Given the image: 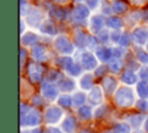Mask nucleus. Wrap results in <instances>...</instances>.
Wrapping results in <instances>:
<instances>
[{
    "label": "nucleus",
    "instance_id": "nucleus-49",
    "mask_svg": "<svg viewBox=\"0 0 148 133\" xmlns=\"http://www.w3.org/2000/svg\"><path fill=\"white\" fill-rule=\"evenodd\" d=\"M27 56H28V53L25 52V50L24 49H21V67H23L24 61L27 59Z\"/></svg>",
    "mask_w": 148,
    "mask_h": 133
},
{
    "label": "nucleus",
    "instance_id": "nucleus-14",
    "mask_svg": "<svg viewBox=\"0 0 148 133\" xmlns=\"http://www.w3.org/2000/svg\"><path fill=\"white\" fill-rule=\"evenodd\" d=\"M50 15L56 17L57 20H60V21H64L66 20L67 17V10L64 8V7H60V6H57V7H52L50 9Z\"/></svg>",
    "mask_w": 148,
    "mask_h": 133
},
{
    "label": "nucleus",
    "instance_id": "nucleus-11",
    "mask_svg": "<svg viewBox=\"0 0 148 133\" xmlns=\"http://www.w3.org/2000/svg\"><path fill=\"white\" fill-rule=\"evenodd\" d=\"M102 87H103V90L105 91V94L111 95V94H113L114 89L117 88V81L112 76H106L102 81Z\"/></svg>",
    "mask_w": 148,
    "mask_h": 133
},
{
    "label": "nucleus",
    "instance_id": "nucleus-28",
    "mask_svg": "<svg viewBox=\"0 0 148 133\" xmlns=\"http://www.w3.org/2000/svg\"><path fill=\"white\" fill-rule=\"evenodd\" d=\"M112 8H113V12H116L117 14H124L128 9L127 5L125 2H123V1H116V2H113Z\"/></svg>",
    "mask_w": 148,
    "mask_h": 133
},
{
    "label": "nucleus",
    "instance_id": "nucleus-60",
    "mask_svg": "<svg viewBox=\"0 0 148 133\" xmlns=\"http://www.w3.org/2000/svg\"><path fill=\"white\" fill-rule=\"evenodd\" d=\"M22 133H29V132H28V131H27V132H25V131H23V132H22Z\"/></svg>",
    "mask_w": 148,
    "mask_h": 133
},
{
    "label": "nucleus",
    "instance_id": "nucleus-5",
    "mask_svg": "<svg viewBox=\"0 0 148 133\" xmlns=\"http://www.w3.org/2000/svg\"><path fill=\"white\" fill-rule=\"evenodd\" d=\"M29 71V79L32 82H39L42 80V75H43V66L36 62H31L28 67Z\"/></svg>",
    "mask_w": 148,
    "mask_h": 133
},
{
    "label": "nucleus",
    "instance_id": "nucleus-19",
    "mask_svg": "<svg viewBox=\"0 0 148 133\" xmlns=\"http://www.w3.org/2000/svg\"><path fill=\"white\" fill-rule=\"evenodd\" d=\"M32 57L37 60V61H40V60H44L45 59V47L40 44H37L32 47Z\"/></svg>",
    "mask_w": 148,
    "mask_h": 133
},
{
    "label": "nucleus",
    "instance_id": "nucleus-51",
    "mask_svg": "<svg viewBox=\"0 0 148 133\" xmlns=\"http://www.w3.org/2000/svg\"><path fill=\"white\" fill-rule=\"evenodd\" d=\"M34 103L39 105V104H42V103H43V101H42V98H40L39 96H38V97H37V96H35V97H34Z\"/></svg>",
    "mask_w": 148,
    "mask_h": 133
},
{
    "label": "nucleus",
    "instance_id": "nucleus-6",
    "mask_svg": "<svg viewBox=\"0 0 148 133\" xmlns=\"http://www.w3.org/2000/svg\"><path fill=\"white\" fill-rule=\"evenodd\" d=\"M133 40L138 45H143L148 40V28L147 27H138L133 31Z\"/></svg>",
    "mask_w": 148,
    "mask_h": 133
},
{
    "label": "nucleus",
    "instance_id": "nucleus-17",
    "mask_svg": "<svg viewBox=\"0 0 148 133\" xmlns=\"http://www.w3.org/2000/svg\"><path fill=\"white\" fill-rule=\"evenodd\" d=\"M87 43H88V37H87V35L83 32V31H81V30H77L76 32H75V35H74V44L77 46V47H84L86 45H87Z\"/></svg>",
    "mask_w": 148,
    "mask_h": 133
},
{
    "label": "nucleus",
    "instance_id": "nucleus-56",
    "mask_svg": "<svg viewBox=\"0 0 148 133\" xmlns=\"http://www.w3.org/2000/svg\"><path fill=\"white\" fill-rule=\"evenodd\" d=\"M146 131H148V118H147V120H146Z\"/></svg>",
    "mask_w": 148,
    "mask_h": 133
},
{
    "label": "nucleus",
    "instance_id": "nucleus-58",
    "mask_svg": "<svg viewBox=\"0 0 148 133\" xmlns=\"http://www.w3.org/2000/svg\"><path fill=\"white\" fill-rule=\"evenodd\" d=\"M75 1H77V2H82V1H86V0H75Z\"/></svg>",
    "mask_w": 148,
    "mask_h": 133
},
{
    "label": "nucleus",
    "instance_id": "nucleus-27",
    "mask_svg": "<svg viewBox=\"0 0 148 133\" xmlns=\"http://www.w3.org/2000/svg\"><path fill=\"white\" fill-rule=\"evenodd\" d=\"M40 31L43 34H47V35H54L56 31V27L51 21H46L40 25Z\"/></svg>",
    "mask_w": 148,
    "mask_h": 133
},
{
    "label": "nucleus",
    "instance_id": "nucleus-1",
    "mask_svg": "<svg viewBox=\"0 0 148 133\" xmlns=\"http://www.w3.org/2000/svg\"><path fill=\"white\" fill-rule=\"evenodd\" d=\"M114 102L118 106H121V108H128L133 104L134 102V96H133V93L130 88H126V87H123V88H119L116 93V96H114Z\"/></svg>",
    "mask_w": 148,
    "mask_h": 133
},
{
    "label": "nucleus",
    "instance_id": "nucleus-31",
    "mask_svg": "<svg viewBox=\"0 0 148 133\" xmlns=\"http://www.w3.org/2000/svg\"><path fill=\"white\" fill-rule=\"evenodd\" d=\"M142 120H143V116H142V114H134V116H132L131 118H128L130 125L133 126V127H135V128L141 125Z\"/></svg>",
    "mask_w": 148,
    "mask_h": 133
},
{
    "label": "nucleus",
    "instance_id": "nucleus-36",
    "mask_svg": "<svg viewBox=\"0 0 148 133\" xmlns=\"http://www.w3.org/2000/svg\"><path fill=\"white\" fill-rule=\"evenodd\" d=\"M110 38H111V37H110V34H109V31H108V30H101V31H98L97 39H98V42H99V43L105 44Z\"/></svg>",
    "mask_w": 148,
    "mask_h": 133
},
{
    "label": "nucleus",
    "instance_id": "nucleus-20",
    "mask_svg": "<svg viewBox=\"0 0 148 133\" xmlns=\"http://www.w3.org/2000/svg\"><path fill=\"white\" fill-rule=\"evenodd\" d=\"M75 126H76V121L75 118L73 117H67L62 123V130L65 131V133H73Z\"/></svg>",
    "mask_w": 148,
    "mask_h": 133
},
{
    "label": "nucleus",
    "instance_id": "nucleus-8",
    "mask_svg": "<svg viewBox=\"0 0 148 133\" xmlns=\"http://www.w3.org/2000/svg\"><path fill=\"white\" fill-rule=\"evenodd\" d=\"M42 93L44 95L45 98L50 99V101H53L56 99V97L58 96V89L56 86H53L50 81L49 82H44L42 84Z\"/></svg>",
    "mask_w": 148,
    "mask_h": 133
},
{
    "label": "nucleus",
    "instance_id": "nucleus-57",
    "mask_svg": "<svg viewBox=\"0 0 148 133\" xmlns=\"http://www.w3.org/2000/svg\"><path fill=\"white\" fill-rule=\"evenodd\" d=\"M146 0H138V2H140V3H143Z\"/></svg>",
    "mask_w": 148,
    "mask_h": 133
},
{
    "label": "nucleus",
    "instance_id": "nucleus-16",
    "mask_svg": "<svg viewBox=\"0 0 148 133\" xmlns=\"http://www.w3.org/2000/svg\"><path fill=\"white\" fill-rule=\"evenodd\" d=\"M96 56H97V58H98L101 61H103V62L110 61V59H111V57H112V51H111V49H108V47H105V46H102V47H98V49H97Z\"/></svg>",
    "mask_w": 148,
    "mask_h": 133
},
{
    "label": "nucleus",
    "instance_id": "nucleus-34",
    "mask_svg": "<svg viewBox=\"0 0 148 133\" xmlns=\"http://www.w3.org/2000/svg\"><path fill=\"white\" fill-rule=\"evenodd\" d=\"M82 65H80V64H77V62H74L71 67H69V69H68V72H69V74L72 75V76H77V75H80L81 74V72H82Z\"/></svg>",
    "mask_w": 148,
    "mask_h": 133
},
{
    "label": "nucleus",
    "instance_id": "nucleus-29",
    "mask_svg": "<svg viewBox=\"0 0 148 133\" xmlns=\"http://www.w3.org/2000/svg\"><path fill=\"white\" fill-rule=\"evenodd\" d=\"M79 116L81 117V119L83 120H89L92 117V112L91 109L89 106H81L79 109Z\"/></svg>",
    "mask_w": 148,
    "mask_h": 133
},
{
    "label": "nucleus",
    "instance_id": "nucleus-30",
    "mask_svg": "<svg viewBox=\"0 0 148 133\" xmlns=\"http://www.w3.org/2000/svg\"><path fill=\"white\" fill-rule=\"evenodd\" d=\"M58 103H59V105H61L62 108L67 109V108H69V106L72 105L73 99H72V97H71L69 95H62V96L59 97Z\"/></svg>",
    "mask_w": 148,
    "mask_h": 133
},
{
    "label": "nucleus",
    "instance_id": "nucleus-39",
    "mask_svg": "<svg viewBox=\"0 0 148 133\" xmlns=\"http://www.w3.org/2000/svg\"><path fill=\"white\" fill-rule=\"evenodd\" d=\"M138 60L142 64H148V52L139 51L138 52Z\"/></svg>",
    "mask_w": 148,
    "mask_h": 133
},
{
    "label": "nucleus",
    "instance_id": "nucleus-9",
    "mask_svg": "<svg viewBox=\"0 0 148 133\" xmlns=\"http://www.w3.org/2000/svg\"><path fill=\"white\" fill-rule=\"evenodd\" d=\"M43 19V14L39 9H31L30 13L27 15V22L31 27H39Z\"/></svg>",
    "mask_w": 148,
    "mask_h": 133
},
{
    "label": "nucleus",
    "instance_id": "nucleus-41",
    "mask_svg": "<svg viewBox=\"0 0 148 133\" xmlns=\"http://www.w3.org/2000/svg\"><path fill=\"white\" fill-rule=\"evenodd\" d=\"M136 106H138L141 111H146V110H148V102H147L145 98H141V99H139V101L136 102Z\"/></svg>",
    "mask_w": 148,
    "mask_h": 133
},
{
    "label": "nucleus",
    "instance_id": "nucleus-23",
    "mask_svg": "<svg viewBox=\"0 0 148 133\" xmlns=\"http://www.w3.org/2000/svg\"><path fill=\"white\" fill-rule=\"evenodd\" d=\"M106 25L112 29H119L123 27V20L117 16H110L106 19Z\"/></svg>",
    "mask_w": 148,
    "mask_h": 133
},
{
    "label": "nucleus",
    "instance_id": "nucleus-7",
    "mask_svg": "<svg viewBox=\"0 0 148 133\" xmlns=\"http://www.w3.org/2000/svg\"><path fill=\"white\" fill-rule=\"evenodd\" d=\"M81 65H82L83 69L90 71V69H92V68L96 67L97 60H96V58L92 56V53H90V52H84V53H82V56H81Z\"/></svg>",
    "mask_w": 148,
    "mask_h": 133
},
{
    "label": "nucleus",
    "instance_id": "nucleus-46",
    "mask_svg": "<svg viewBox=\"0 0 148 133\" xmlns=\"http://www.w3.org/2000/svg\"><path fill=\"white\" fill-rule=\"evenodd\" d=\"M111 51H112V56L114 58H120L124 54V50L120 47H113V49H111Z\"/></svg>",
    "mask_w": 148,
    "mask_h": 133
},
{
    "label": "nucleus",
    "instance_id": "nucleus-37",
    "mask_svg": "<svg viewBox=\"0 0 148 133\" xmlns=\"http://www.w3.org/2000/svg\"><path fill=\"white\" fill-rule=\"evenodd\" d=\"M61 77H62V76H61L60 72H58V71H56V69L50 71L49 74H47V80H49L50 82H52V81H59Z\"/></svg>",
    "mask_w": 148,
    "mask_h": 133
},
{
    "label": "nucleus",
    "instance_id": "nucleus-25",
    "mask_svg": "<svg viewBox=\"0 0 148 133\" xmlns=\"http://www.w3.org/2000/svg\"><path fill=\"white\" fill-rule=\"evenodd\" d=\"M138 94L141 98H147L148 97V82L147 81H140L136 86Z\"/></svg>",
    "mask_w": 148,
    "mask_h": 133
},
{
    "label": "nucleus",
    "instance_id": "nucleus-42",
    "mask_svg": "<svg viewBox=\"0 0 148 133\" xmlns=\"http://www.w3.org/2000/svg\"><path fill=\"white\" fill-rule=\"evenodd\" d=\"M139 77L143 81L148 80V67H141L139 71Z\"/></svg>",
    "mask_w": 148,
    "mask_h": 133
},
{
    "label": "nucleus",
    "instance_id": "nucleus-38",
    "mask_svg": "<svg viewBox=\"0 0 148 133\" xmlns=\"http://www.w3.org/2000/svg\"><path fill=\"white\" fill-rule=\"evenodd\" d=\"M87 45H88V47H89L90 50H95V49H97L98 39H97L96 37H94V36H89V37H88V43H87Z\"/></svg>",
    "mask_w": 148,
    "mask_h": 133
},
{
    "label": "nucleus",
    "instance_id": "nucleus-4",
    "mask_svg": "<svg viewBox=\"0 0 148 133\" xmlns=\"http://www.w3.org/2000/svg\"><path fill=\"white\" fill-rule=\"evenodd\" d=\"M61 116H62V111H61V109H59L57 106H50V108H47L46 111H45V114H44L45 121L49 123V124L58 123L60 120Z\"/></svg>",
    "mask_w": 148,
    "mask_h": 133
},
{
    "label": "nucleus",
    "instance_id": "nucleus-62",
    "mask_svg": "<svg viewBox=\"0 0 148 133\" xmlns=\"http://www.w3.org/2000/svg\"><path fill=\"white\" fill-rule=\"evenodd\" d=\"M132 1H134V2H135V1H136V0H132Z\"/></svg>",
    "mask_w": 148,
    "mask_h": 133
},
{
    "label": "nucleus",
    "instance_id": "nucleus-52",
    "mask_svg": "<svg viewBox=\"0 0 148 133\" xmlns=\"http://www.w3.org/2000/svg\"><path fill=\"white\" fill-rule=\"evenodd\" d=\"M142 19H143L146 22H148V9H146V10L142 12Z\"/></svg>",
    "mask_w": 148,
    "mask_h": 133
},
{
    "label": "nucleus",
    "instance_id": "nucleus-40",
    "mask_svg": "<svg viewBox=\"0 0 148 133\" xmlns=\"http://www.w3.org/2000/svg\"><path fill=\"white\" fill-rule=\"evenodd\" d=\"M106 112H108V106L103 105V106H101V108H98V109L96 110V112H95V117H96L97 119H98V118H102V117L105 116Z\"/></svg>",
    "mask_w": 148,
    "mask_h": 133
},
{
    "label": "nucleus",
    "instance_id": "nucleus-10",
    "mask_svg": "<svg viewBox=\"0 0 148 133\" xmlns=\"http://www.w3.org/2000/svg\"><path fill=\"white\" fill-rule=\"evenodd\" d=\"M89 15V9L87 6H84L83 3H77L73 10V17L79 21V22H82L87 16Z\"/></svg>",
    "mask_w": 148,
    "mask_h": 133
},
{
    "label": "nucleus",
    "instance_id": "nucleus-24",
    "mask_svg": "<svg viewBox=\"0 0 148 133\" xmlns=\"http://www.w3.org/2000/svg\"><path fill=\"white\" fill-rule=\"evenodd\" d=\"M57 65L60 66L62 69L68 71L69 67L73 65V60L71 57H59L57 58Z\"/></svg>",
    "mask_w": 148,
    "mask_h": 133
},
{
    "label": "nucleus",
    "instance_id": "nucleus-61",
    "mask_svg": "<svg viewBox=\"0 0 148 133\" xmlns=\"http://www.w3.org/2000/svg\"><path fill=\"white\" fill-rule=\"evenodd\" d=\"M147 50H148V43H147Z\"/></svg>",
    "mask_w": 148,
    "mask_h": 133
},
{
    "label": "nucleus",
    "instance_id": "nucleus-2",
    "mask_svg": "<svg viewBox=\"0 0 148 133\" xmlns=\"http://www.w3.org/2000/svg\"><path fill=\"white\" fill-rule=\"evenodd\" d=\"M40 123V113L37 109H32L25 114L21 116V126H36Z\"/></svg>",
    "mask_w": 148,
    "mask_h": 133
},
{
    "label": "nucleus",
    "instance_id": "nucleus-44",
    "mask_svg": "<svg viewBox=\"0 0 148 133\" xmlns=\"http://www.w3.org/2000/svg\"><path fill=\"white\" fill-rule=\"evenodd\" d=\"M110 37H111V40H112V42L117 43V42H119V39H120V37H121V32H120L118 29H116L114 31L111 32Z\"/></svg>",
    "mask_w": 148,
    "mask_h": 133
},
{
    "label": "nucleus",
    "instance_id": "nucleus-55",
    "mask_svg": "<svg viewBox=\"0 0 148 133\" xmlns=\"http://www.w3.org/2000/svg\"><path fill=\"white\" fill-rule=\"evenodd\" d=\"M56 2H59V3H61V2H66L67 0H54Z\"/></svg>",
    "mask_w": 148,
    "mask_h": 133
},
{
    "label": "nucleus",
    "instance_id": "nucleus-18",
    "mask_svg": "<svg viewBox=\"0 0 148 133\" xmlns=\"http://www.w3.org/2000/svg\"><path fill=\"white\" fill-rule=\"evenodd\" d=\"M136 75L132 69H127L121 74V81L127 84H134L136 82Z\"/></svg>",
    "mask_w": 148,
    "mask_h": 133
},
{
    "label": "nucleus",
    "instance_id": "nucleus-48",
    "mask_svg": "<svg viewBox=\"0 0 148 133\" xmlns=\"http://www.w3.org/2000/svg\"><path fill=\"white\" fill-rule=\"evenodd\" d=\"M86 3L88 5L89 8L94 9L97 7V3H98V0H86Z\"/></svg>",
    "mask_w": 148,
    "mask_h": 133
},
{
    "label": "nucleus",
    "instance_id": "nucleus-45",
    "mask_svg": "<svg viewBox=\"0 0 148 133\" xmlns=\"http://www.w3.org/2000/svg\"><path fill=\"white\" fill-rule=\"evenodd\" d=\"M20 9H21V15L23 16V15H28L29 13H30V7H29V5H28V2H25V3H21V7H20Z\"/></svg>",
    "mask_w": 148,
    "mask_h": 133
},
{
    "label": "nucleus",
    "instance_id": "nucleus-3",
    "mask_svg": "<svg viewBox=\"0 0 148 133\" xmlns=\"http://www.w3.org/2000/svg\"><path fill=\"white\" fill-rule=\"evenodd\" d=\"M54 46H56V49H57L59 52L65 53V54H69V53H72L73 50H74L73 44L71 43V40H69L66 36H58V37L56 38Z\"/></svg>",
    "mask_w": 148,
    "mask_h": 133
},
{
    "label": "nucleus",
    "instance_id": "nucleus-50",
    "mask_svg": "<svg viewBox=\"0 0 148 133\" xmlns=\"http://www.w3.org/2000/svg\"><path fill=\"white\" fill-rule=\"evenodd\" d=\"M46 133H61V132L58 128H56V127H49L47 131H46Z\"/></svg>",
    "mask_w": 148,
    "mask_h": 133
},
{
    "label": "nucleus",
    "instance_id": "nucleus-22",
    "mask_svg": "<svg viewBox=\"0 0 148 133\" xmlns=\"http://www.w3.org/2000/svg\"><path fill=\"white\" fill-rule=\"evenodd\" d=\"M92 83H94V80H92V75L91 74H84L81 77L80 84H81V88L82 89H84V90L91 89L92 88Z\"/></svg>",
    "mask_w": 148,
    "mask_h": 133
},
{
    "label": "nucleus",
    "instance_id": "nucleus-33",
    "mask_svg": "<svg viewBox=\"0 0 148 133\" xmlns=\"http://www.w3.org/2000/svg\"><path fill=\"white\" fill-rule=\"evenodd\" d=\"M132 38H133V36H131L128 32H124V34H121V37H120V39H119V44L121 45V46H128V45H131V43H132Z\"/></svg>",
    "mask_w": 148,
    "mask_h": 133
},
{
    "label": "nucleus",
    "instance_id": "nucleus-32",
    "mask_svg": "<svg viewBox=\"0 0 148 133\" xmlns=\"http://www.w3.org/2000/svg\"><path fill=\"white\" fill-rule=\"evenodd\" d=\"M113 132L114 133H131V127H130L128 124L120 123V124H117L114 126Z\"/></svg>",
    "mask_w": 148,
    "mask_h": 133
},
{
    "label": "nucleus",
    "instance_id": "nucleus-35",
    "mask_svg": "<svg viewBox=\"0 0 148 133\" xmlns=\"http://www.w3.org/2000/svg\"><path fill=\"white\" fill-rule=\"evenodd\" d=\"M86 101V95L83 93H75L73 96V104L74 105H82Z\"/></svg>",
    "mask_w": 148,
    "mask_h": 133
},
{
    "label": "nucleus",
    "instance_id": "nucleus-12",
    "mask_svg": "<svg viewBox=\"0 0 148 133\" xmlns=\"http://www.w3.org/2000/svg\"><path fill=\"white\" fill-rule=\"evenodd\" d=\"M104 24H106V20H105L102 15H95V16L91 17L90 28H91V31H92V32H98V31H101Z\"/></svg>",
    "mask_w": 148,
    "mask_h": 133
},
{
    "label": "nucleus",
    "instance_id": "nucleus-53",
    "mask_svg": "<svg viewBox=\"0 0 148 133\" xmlns=\"http://www.w3.org/2000/svg\"><path fill=\"white\" fill-rule=\"evenodd\" d=\"M31 133H43V131H42L40 128H35V130H34Z\"/></svg>",
    "mask_w": 148,
    "mask_h": 133
},
{
    "label": "nucleus",
    "instance_id": "nucleus-26",
    "mask_svg": "<svg viewBox=\"0 0 148 133\" xmlns=\"http://www.w3.org/2000/svg\"><path fill=\"white\" fill-rule=\"evenodd\" d=\"M109 68H110L111 72L118 73V72H120V69L123 68V61H121L119 58L110 59V61H109Z\"/></svg>",
    "mask_w": 148,
    "mask_h": 133
},
{
    "label": "nucleus",
    "instance_id": "nucleus-21",
    "mask_svg": "<svg viewBox=\"0 0 148 133\" xmlns=\"http://www.w3.org/2000/svg\"><path fill=\"white\" fill-rule=\"evenodd\" d=\"M38 40V36L34 32H27L21 37V42L23 45H34Z\"/></svg>",
    "mask_w": 148,
    "mask_h": 133
},
{
    "label": "nucleus",
    "instance_id": "nucleus-54",
    "mask_svg": "<svg viewBox=\"0 0 148 133\" xmlns=\"http://www.w3.org/2000/svg\"><path fill=\"white\" fill-rule=\"evenodd\" d=\"M23 30H24V23L23 21H21V32H23Z\"/></svg>",
    "mask_w": 148,
    "mask_h": 133
},
{
    "label": "nucleus",
    "instance_id": "nucleus-15",
    "mask_svg": "<svg viewBox=\"0 0 148 133\" xmlns=\"http://www.w3.org/2000/svg\"><path fill=\"white\" fill-rule=\"evenodd\" d=\"M58 87L62 91H71L75 88V82L72 79L68 77H62L58 81Z\"/></svg>",
    "mask_w": 148,
    "mask_h": 133
},
{
    "label": "nucleus",
    "instance_id": "nucleus-43",
    "mask_svg": "<svg viewBox=\"0 0 148 133\" xmlns=\"http://www.w3.org/2000/svg\"><path fill=\"white\" fill-rule=\"evenodd\" d=\"M106 71H108V68H106V66L105 65H102V66H99V67H97L96 69H95V76H103L105 73H106Z\"/></svg>",
    "mask_w": 148,
    "mask_h": 133
},
{
    "label": "nucleus",
    "instance_id": "nucleus-13",
    "mask_svg": "<svg viewBox=\"0 0 148 133\" xmlns=\"http://www.w3.org/2000/svg\"><path fill=\"white\" fill-rule=\"evenodd\" d=\"M89 102L92 104V105H96V104H99L102 102V98H103V95H102V90L99 87H92L90 89V93H89Z\"/></svg>",
    "mask_w": 148,
    "mask_h": 133
},
{
    "label": "nucleus",
    "instance_id": "nucleus-47",
    "mask_svg": "<svg viewBox=\"0 0 148 133\" xmlns=\"http://www.w3.org/2000/svg\"><path fill=\"white\" fill-rule=\"evenodd\" d=\"M112 10H113V8H111V5H109L108 2H103L102 3V12L104 14H111Z\"/></svg>",
    "mask_w": 148,
    "mask_h": 133
},
{
    "label": "nucleus",
    "instance_id": "nucleus-59",
    "mask_svg": "<svg viewBox=\"0 0 148 133\" xmlns=\"http://www.w3.org/2000/svg\"><path fill=\"white\" fill-rule=\"evenodd\" d=\"M104 133H114V132H111V131H106V132H104Z\"/></svg>",
    "mask_w": 148,
    "mask_h": 133
}]
</instances>
